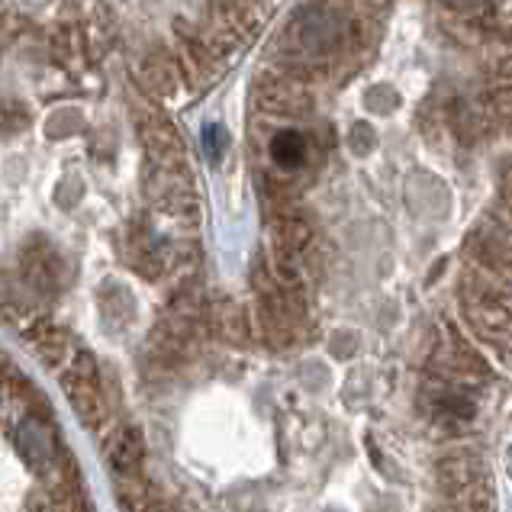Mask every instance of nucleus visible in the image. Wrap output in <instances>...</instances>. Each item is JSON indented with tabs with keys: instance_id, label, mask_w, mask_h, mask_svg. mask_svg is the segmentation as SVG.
Here are the masks:
<instances>
[{
	"instance_id": "1a4fd4ad",
	"label": "nucleus",
	"mask_w": 512,
	"mask_h": 512,
	"mask_svg": "<svg viewBox=\"0 0 512 512\" xmlns=\"http://www.w3.org/2000/svg\"><path fill=\"white\" fill-rule=\"evenodd\" d=\"M377 139L374 126L368 120H358L355 126L348 129V145H355V149H364V145H371Z\"/></svg>"
},
{
	"instance_id": "20e7f679",
	"label": "nucleus",
	"mask_w": 512,
	"mask_h": 512,
	"mask_svg": "<svg viewBox=\"0 0 512 512\" xmlns=\"http://www.w3.org/2000/svg\"><path fill=\"white\" fill-rule=\"evenodd\" d=\"M20 277L33 297H55L65 277V261L62 255H55L52 248L29 242L20 258Z\"/></svg>"
},
{
	"instance_id": "7ed1b4c3",
	"label": "nucleus",
	"mask_w": 512,
	"mask_h": 512,
	"mask_svg": "<svg viewBox=\"0 0 512 512\" xmlns=\"http://www.w3.org/2000/svg\"><path fill=\"white\" fill-rule=\"evenodd\" d=\"M23 339H26L29 348H33V355L52 371H62L65 364L71 361V355L78 351L75 339H71V332L65 326H58L55 319H49L46 313H39L33 323L23 329Z\"/></svg>"
},
{
	"instance_id": "f03ea898",
	"label": "nucleus",
	"mask_w": 512,
	"mask_h": 512,
	"mask_svg": "<svg viewBox=\"0 0 512 512\" xmlns=\"http://www.w3.org/2000/svg\"><path fill=\"white\" fill-rule=\"evenodd\" d=\"M467 258L477 268L512 277V219H484L467 232Z\"/></svg>"
},
{
	"instance_id": "39448f33",
	"label": "nucleus",
	"mask_w": 512,
	"mask_h": 512,
	"mask_svg": "<svg viewBox=\"0 0 512 512\" xmlns=\"http://www.w3.org/2000/svg\"><path fill=\"white\" fill-rule=\"evenodd\" d=\"M104 458L113 477H133L145 471V438L136 426H116L104 432Z\"/></svg>"
},
{
	"instance_id": "9b49d317",
	"label": "nucleus",
	"mask_w": 512,
	"mask_h": 512,
	"mask_svg": "<svg viewBox=\"0 0 512 512\" xmlns=\"http://www.w3.org/2000/svg\"><path fill=\"white\" fill-rule=\"evenodd\" d=\"M364 107H368L371 113H387L390 110V97L387 94H371L368 100H364Z\"/></svg>"
},
{
	"instance_id": "9d476101",
	"label": "nucleus",
	"mask_w": 512,
	"mask_h": 512,
	"mask_svg": "<svg viewBox=\"0 0 512 512\" xmlns=\"http://www.w3.org/2000/svg\"><path fill=\"white\" fill-rule=\"evenodd\" d=\"M203 139H207V152L213 155V162H219V155H223V149H226L223 129H219V126H210L207 133H203Z\"/></svg>"
},
{
	"instance_id": "0eeeda50",
	"label": "nucleus",
	"mask_w": 512,
	"mask_h": 512,
	"mask_svg": "<svg viewBox=\"0 0 512 512\" xmlns=\"http://www.w3.org/2000/svg\"><path fill=\"white\" fill-rule=\"evenodd\" d=\"M17 445H20V455L26 458V464L33 467L36 474H46L55 467V445H52V438H49V422L46 416H36V413H29L23 419V426H20V438H17Z\"/></svg>"
},
{
	"instance_id": "6e6552de",
	"label": "nucleus",
	"mask_w": 512,
	"mask_h": 512,
	"mask_svg": "<svg viewBox=\"0 0 512 512\" xmlns=\"http://www.w3.org/2000/svg\"><path fill=\"white\" fill-rule=\"evenodd\" d=\"M268 158L274 168L290 171V174H310V136H303L300 129H281L268 139Z\"/></svg>"
},
{
	"instance_id": "423d86ee",
	"label": "nucleus",
	"mask_w": 512,
	"mask_h": 512,
	"mask_svg": "<svg viewBox=\"0 0 512 512\" xmlns=\"http://www.w3.org/2000/svg\"><path fill=\"white\" fill-rule=\"evenodd\" d=\"M435 480L445 493H455L461 487H474L490 480L487 474V461L477 455V451H455V455H445L435 467Z\"/></svg>"
},
{
	"instance_id": "f257e3e1",
	"label": "nucleus",
	"mask_w": 512,
	"mask_h": 512,
	"mask_svg": "<svg viewBox=\"0 0 512 512\" xmlns=\"http://www.w3.org/2000/svg\"><path fill=\"white\" fill-rule=\"evenodd\" d=\"M62 380V390L68 403L75 406L78 419L84 422L91 432H107L110 422V403L104 393V377H100V364L87 348H78L71 361L58 371Z\"/></svg>"
}]
</instances>
